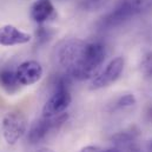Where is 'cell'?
<instances>
[{
    "instance_id": "e0dca14e",
    "label": "cell",
    "mask_w": 152,
    "mask_h": 152,
    "mask_svg": "<svg viewBox=\"0 0 152 152\" xmlns=\"http://www.w3.org/2000/svg\"><path fill=\"white\" fill-rule=\"evenodd\" d=\"M148 152H152V140H150L148 144Z\"/></svg>"
},
{
    "instance_id": "30bf717a",
    "label": "cell",
    "mask_w": 152,
    "mask_h": 152,
    "mask_svg": "<svg viewBox=\"0 0 152 152\" xmlns=\"http://www.w3.org/2000/svg\"><path fill=\"white\" fill-rule=\"evenodd\" d=\"M0 85L8 93H14L20 86L17 76H15V71H12V70L1 71L0 72Z\"/></svg>"
},
{
    "instance_id": "52a82bcc",
    "label": "cell",
    "mask_w": 152,
    "mask_h": 152,
    "mask_svg": "<svg viewBox=\"0 0 152 152\" xmlns=\"http://www.w3.org/2000/svg\"><path fill=\"white\" fill-rule=\"evenodd\" d=\"M31 34L19 30L13 25H4L0 27V45L1 46H14L24 45L31 41Z\"/></svg>"
},
{
    "instance_id": "ba28073f",
    "label": "cell",
    "mask_w": 152,
    "mask_h": 152,
    "mask_svg": "<svg viewBox=\"0 0 152 152\" xmlns=\"http://www.w3.org/2000/svg\"><path fill=\"white\" fill-rule=\"evenodd\" d=\"M54 14V6L51 0H37L31 6L30 15L37 24H44Z\"/></svg>"
},
{
    "instance_id": "4fadbf2b",
    "label": "cell",
    "mask_w": 152,
    "mask_h": 152,
    "mask_svg": "<svg viewBox=\"0 0 152 152\" xmlns=\"http://www.w3.org/2000/svg\"><path fill=\"white\" fill-rule=\"evenodd\" d=\"M110 0H81V8L88 12H93V11H98L103 7H105L109 4Z\"/></svg>"
},
{
    "instance_id": "7a4b0ae2",
    "label": "cell",
    "mask_w": 152,
    "mask_h": 152,
    "mask_svg": "<svg viewBox=\"0 0 152 152\" xmlns=\"http://www.w3.org/2000/svg\"><path fill=\"white\" fill-rule=\"evenodd\" d=\"M72 102L69 91V79L59 78L54 84V92L42 107V117L51 118L64 113Z\"/></svg>"
},
{
    "instance_id": "8fae6325",
    "label": "cell",
    "mask_w": 152,
    "mask_h": 152,
    "mask_svg": "<svg viewBox=\"0 0 152 152\" xmlns=\"http://www.w3.org/2000/svg\"><path fill=\"white\" fill-rule=\"evenodd\" d=\"M139 136V130L136 126H132L130 129H126L124 131H120L112 136V140L118 144H125V143H131L133 142L137 137Z\"/></svg>"
},
{
    "instance_id": "6da1fadb",
    "label": "cell",
    "mask_w": 152,
    "mask_h": 152,
    "mask_svg": "<svg viewBox=\"0 0 152 152\" xmlns=\"http://www.w3.org/2000/svg\"><path fill=\"white\" fill-rule=\"evenodd\" d=\"M106 58V47L99 41L85 42L80 39L63 41L57 50L58 63L73 79L84 81L98 73Z\"/></svg>"
},
{
    "instance_id": "ac0fdd59",
    "label": "cell",
    "mask_w": 152,
    "mask_h": 152,
    "mask_svg": "<svg viewBox=\"0 0 152 152\" xmlns=\"http://www.w3.org/2000/svg\"><path fill=\"white\" fill-rule=\"evenodd\" d=\"M38 152H54V151H52V150H50V149H46V148H44V149H40Z\"/></svg>"
},
{
    "instance_id": "7c38bea8",
    "label": "cell",
    "mask_w": 152,
    "mask_h": 152,
    "mask_svg": "<svg viewBox=\"0 0 152 152\" xmlns=\"http://www.w3.org/2000/svg\"><path fill=\"white\" fill-rule=\"evenodd\" d=\"M136 103H137V99H136L134 94L127 93V94H124V96H121L117 99V102L113 104L112 110L115 111V110H123V109H126V107H131Z\"/></svg>"
},
{
    "instance_id": "8992f818",
    "label": "cell",
    "mask_w": 152,
    "mask_h": 152,
    "mask_svg": "<svg viewBox=\"0 0 152 152\" xmlns=\"http://www.w3.org/2000/svg\"><path fill=\"white\" fill-rule=\"evenodd\" d=\"M42 67L36 60H26L21 63L15 70V76L20 85L30 86L38 83L42 77Z\"/></svg>"
},
{
    "instance_id": "5b68a950",
    "label": "cell",
    "mask_w": 152,
    "mask_h": 152,
    "mask_svg": "<svg viewBox=\"0 0 152 152\" xmlns=\"http://www.w3.org/2000/svg\"><path fill=\"white\" fill-rule=\"evenodd\" d=\"M124 66H125L124 58L115 57L106 65V67L100 73H97L96 77L92 78L90 88L91 90H100V88L110 86L120 77L123 70H124Z\"/></svg>"
},
{
    "instance_id": "3957f363",
    "label": "cell",
    "mask_w": 152,
    "mask_h": 152,
    "mask_svg": "<svg viewBox=\"0 0 152 152\" xmlns=\"http://www.w3.org/2000/svg\"><path fill=\"white\" fill-rule=\"evenodd\" d=\"M27 130V120L20 112H8L5 114L1 123V131L5 142L14 145L23 138Z\"/></svg>"
},
{
    "instance_id": "9a60e30c",
    "label": "cell",
    "mask_w": 152,
    "mask_h": 152,
    "mask_svg": "<svg viewBox=\"0 0 152 152\" xmlns=\"http://www.w3.org/2000/svg\"><path fill=\"white\" fill-rule=\"evenodd\" d=\"M80 152H119L115 149H104V148H100V146H93V145H90V146H85L83 148Z\"/></svg>"
},
{
    "instance_id": "5bb4252c",
    "label": "cell",
    "mask_w": 152,
    "mask_h": 152,
    "mask_svg": "<svg viewBox=\"0 0 152 152\" xmlns=\"http://www.w3.org/2000/svg\"><path fill=\"white\" fill-rule=\"evenodd\" d=\"M140 70L146 77H152V51L144 56L140 64Z\"/></svg>"
},
{
    "instance_id": "2e32d148",
    "label": "cell",
    "mask_w": 152,
    "mask_h": 152,
    "mask_svg": "<svg viewBox=\"0 0 152 152\" xmlns=\"http://www.w3.org/2000/svg\"><path fill=\"white\" fill-rule=\"evenodd\" d=\"M51 36H52V32L48 28H45V27H40L39 31L37 32V39H38L39 41H41V40L46 41V40L50 39Z\"/></svg>"
},
{
    "instance_id": "9c48e42d",
    "label": "cell",
    "mask_w": 152,
    "mask_h": 152,
    "mask_svg": "<svg viewBox=\"0 0 152 152\" xmlns=\"http://www.w3.org/2000/svg\"><path fill=\"white\" fill-rule=\"evenodd\" d=\"M119 5L131 15H138L152 10V0H120Z\"/></svg>"
},
{
    "instance_id": "277c9868",
    "label": "cell",
    "mask_w": 152,
    "mask_h": 152,
    "mask_svg": "<svg viewBox=\"0 0 152 152\" xmlns=\"http://www.w3.org/2000/svg\"><path fill=\"white\" fill-rule=\"evenodd\" d=\"M69 119V114L61 113L51 118H46L42 117L41 119H39L37 121L33 123V125L31 126V129L27 132V140L31 144H38L39 142H41L50 132L58 130L64 123H66Z\"/></svg>"
}]
</instances>
